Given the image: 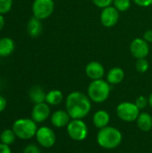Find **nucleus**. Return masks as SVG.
<instances>
[{"instance_id":"obj_26","label":"nucleus","mask_w":152,"mask_h":153,"mask_svg":"<svg viewBox=\"0 0 152 153\" xmlns=\"http://www.w3.org/2000/svg\"><path fill=\"white\" fill-rule=\"evenodd\" d=\"M91 1L96 6L102 8V9L105 7L110 6L114 2V0H91Z\"/></svg>"},{"instance_id":"obj_21","label":"nucleus","mask_w":152,"mask_h":153,"mask_svg":"<svg viewBox=\"0 0 152 153\" xmlns=\"http://www.w3.org/2000/svg\"><path fill=\"white\" fill-rule=\"evenodd\" d=\"M16 139V135L13 129H4L0 134V143L6 144V145H12Z\"/></svg>"},{"instance_id":"obj_15","label":"nucleus","mask_w":152,"mask_h":153,"mask_svg":"<svg viewBox=\"0 0 152 153\" xmlns=\"http://www.w3.org/2000/svg\"><path fill=\"white\" fill-rule=\"evenodd\" d=\"M92 122L97 128H99V129L104 128V127L108 126L110 122V115L108 114V111H106L104 109L98 110L93 115Z\"/></svg>"},{"instance_id":"obj_4","label":"nucleus","mask_w":152,"mask_h":153,"mask_svg":"<svg viewBox=\"0 0 152 153\" xmlns=\"http://www.w3.org/2000/svg\"><path fill=\"white\" fill-rule=\"evenodd\" d=\"M16 137L21 140H30L36 135L38 131L37 123L31 118H19L12 126Z\"/></svg>"},{"instance_id":"obj_25","label":"nucleus","mask_w":152,"mask_h":153,"mask_svg":"<svg viewBox=\"0 0 152 153\" xmlns=\"http://www.w3.org/2000/svg\"><path fill=\"white\" fill-rule=\"evenodd\" d=\"M135 105L137 106V108L142 110V109H144L148 105H149V100L144 97V96H139L136 100H135Z\"/></svg>"},{"instance_id":"obj_23","label":"nucleus","mask_w":152,"mask_h":153,"mask_svg":"<svg viewBox=\"0 0 152 153\" xmlns=\"http://www.w3.org/2000/svg\"><path fill=\"white\" fill-rule=\"evenodd\" d=\"M149 67H150L149 62L145 58H139V59H137L136 64H135V68H136V70L139 73H141V74L146 73L149 70Z\"/></svg>"},{"instance_id":"obj_9","label":"nucleus","mask_w":152,"mask_h":153,"mask_svg":"<svg viewBox=\"0 0 152 153\" xmlns=\"http://www.w3.org/2000/svg\"><path fill=\"white\" fill-rule=\"evenodd\" d=\"M130 51L133 56L136 59L145 58L150 53L149 43L143 38L134 39L130 45Z\"/></svg>"},{"instance_id":"obj_33","label":"nucleus","mask_w":152,"mask_h":153,"mask_svg":"<svg viewBox=\"0 0 152 153\" xmlns=\"http://www.w3.org/2000/svg\"><path fill=\"white\" fill-rule=\"evenodd\" d=\"M148 100H149V105H150V106L152 108V93L150 95V96H149Z\"/></svg>"},{"instance_id":"obj_12","label":"nucleus","mask_w":152,"mask_h":153,"mask_svg":"<svg viewBox=\"0 0 152 153\" xmlns=\"http://www.w3.org/2000/svg\"><path fill=\"white\" fill-rule=\"evenodd\" d=\"M85 73L86 75L92 81L99 80L102 79L105 74V68L99 62L91 61L86 65Z\"/></svg>"},{"instance_id":"obj_13","label":"nucleus","mask_w":152,"mask_h":153,"mask_svg":"<svg viewBox=\"0 0 152 153\" xmlns=\"http://www.w3.org/2000/svg\"><path fill=\"white\" fill-rule=\"evenodd\" d=\"M70 119L71 117L69 116L67 111L62 109L55 111L50 117L51 124L56 128H63L67 126V125L70 122Z\"/></svg>"},{"instance_id":"obj_32","label":"nucleus","mask_w":152,"mask_h":153,"mask_svg":"<svg viewBox=\"0 0 152 153\" xmlns=\"http://www.w3.org/2000/svg\"><path fill=\"white\" fill-rule=\"evenodd\" d=\"M4 24H5L4 17V15H3V14H1V13H0V31L4 29Z\"/></svg>"},{"instance_id":"obj_16","label":"nucleus","mask_w":152,"mask_h":153,"mask_svg":"<svg viewBox=\"0 0 152 153\" xmlns=\"http://www.w3.org/2000/svg\"><path fill=\"white\" fill-rule=\"evenodd\" d=\"M46 95L47 93L45 92L44 89L39 85H34L29 91V97L34 104L45 102Z\"/></svg>"},{"instance_id":"obj_24","label":"nucleus","mask_w":152,"mask_h":153,"mask_svg":"<svg viewBox=\"0 0 152 153\" xmlns=\"http://www.w3.org/2000/svg\"><path fill=\"white\" fill-rule=\"evenodd\" d=\"M13 6V0H0V13L5 14L10 12Z\"/></svg>"},{"instance_id":"obj_34","label":"nucleus","mask_w":152,"mask_h":153,"mask_svg":"<svg viewBox=\"0 0 152 153\" xmlns=\"http://www.w3.org/2000/svg\"><path fill=\"white\" fill-rule=\"evenodd\" d=\"M0 87H1V84H0Z\"/></svg>"},{"instance_id":"obj_30","label":"nucleus","mask_w":152,"mask_h":153,"mask_svg":"<svg viewBox=\"0 0 152 153\" xmlns=\"http://www.w3.org/2000/svg\"><path fill=\"white\" fill-rule=\"evenodd\" d=\"M143 39L148 42L151 43L152 42V30H148L144 32L143 34Z\"/></svg>"},{"instance_id":"obj_7","label":"nucleus","mask_w":152,"mask_h":153,"mask_svg":"<svg viewBox=\"0 0 152 153\" xmlns=\"http://www.w3.org/2000/svg\"><path fill=\"white\" fill-rule=\"evenodd\" d=\"M31 9L33 16L42 21L48 18L53 13L55 3L53 0H34Z\"/></svg>"},{"instance_id":"obj_6","label":"nucleus","mask_w":152,"mask_h":153,"mask_svg":"<svg viewBox=\"0 0 152 153\" xmlns=\"http://www.w3.org/2000/svg\"><path fill=\"white\" fill-rule=\"evenodd\" d=\"M66 131L71 139L82 142L88 136V126L82 119H73L66 126Z\"/></svg>"},{"instance_id":"obj_17","label":"nucleus","mask_w":152,"mask_h":153,"mask_svg":"<svg viewBox=\"0 0 152 153\" xmlns=\"http://www.w3.org/2000/svg\"><path fill=\"white\" fill-rule=\"evenodd\" d=\"M125 78V72L120 67L111 68L107 74V82L109 84H119Z\"/></svg>"},{"instance_id":"obj_8","label":"nucleus","mask_w":152,"mask_h":153,"mask_svg":"<svg viewBox=\"0 0 152 153\" xmlns=\"http://www.w3.org/2000/svg\"><path fill=\"white\" fill-rule=\"evenodd\" d=\"M36 140L38 143L46 149H49L53 147L56 141V136L55 132L47 126H41L38 128V131L36 133Z\"/></svg>"},{"instance_id":"obj_3","label":"nucleus","mask_w":152,"mask_h":153,"mask_svg":"<svg viewBox=\"0 0 152 153\" xmlns=\"http://www.w3.org/2000/svg\"><path fill=\"white\" fill-rule=\"evenodd\" d=\"M110 84L102 79L92 81L87 90L88 97L95 103L105 102L110 95Z\"/></svg>"},{"instance_id":"obj_1","label":"nucleus","mask_w":152,"mask_h":153,"mask_svg":"<svg viewBox=\"0 0 152 153\" xmlns=\"http://www.w3.org/2000/svg\"><path fill=\"white\" fill-rule=\"evenodd\" d=\"M65 109L72 119H82L91 110V100L81 91H73L66 97Z\"/></svg>"},{"instance_id":"obj_29","label":"nucleus","mask_w":152,"mask_h":153,"mask_svg":"<svg viewBox=\"0 0 152 153\" xmlns=\"http://www.w3.org/2000/svg\"><path fill=\"white\" fill-rule=\"evenodd\" d=\"M0 153H12V150L9 145L0 143Z\"/></svg>"},{"instance_id":"obj_27","label":"nucleus","mask_w":152,"mask_h":153,"mask_svg":"<svg viewBox=\"0 0 152 153\" xmlns=\"http://www.w3.org/2000/svg\"><path fill=\"white\" fill-rule=\"evenodd\" d=\"M22 153H41V151H40V149L37 145H35V144H29V145H27L24 148Z\"/></svg>"},{"instance_id":"obj_19","label":"nucleus","mask_w":152,"mask_h":153,"mask_svg":"<svg viewBox=\"0 0 152 153\" xmlns=\"http://www.w3.org/2000/svg\"><path fill=\"white\" fill-rule=\"evenodd\" d=\"M136 122L138 128L142 132H149L152 129V117L147 112L140 113Z\"/></svg>"},{"instance_id":"obj_22","label":"nucleus","mask_w":152,"mask_h":153,"mask_svg":"<svg viewBox=\"0 0 152 153\" xmlns=\"http://www.w3.org/2000/svg\"><path fill=\"white\" fill-rule=\"evenodd\" d=\"M113 4L119 12H125L131 7V0H114Z\"/></svg>"},{"instance_id":"obj_31","label":"nucleus","mask_w":152,"mask_h":153,"mask_svg":"<svg viewBox=\"0 0 152 153\" xmlns=\"http://www.w3.org/2000/svg\"><path fill=\"white\" fill-rule=\"evenodd\" d=\"M6 104H7L6 100H5L3 96H1V95H0V113H1V112H3V111L5 109V108H6Z\"/></svg>"},{"instance_id":"obj_14","label":"nucleus","mask_w":152,"mask_h":153,"mask_svg":"<svg viewBox=\"0 0 152 153\" xmlns=\"http://www.w3.org/2000/svg\"><path fill=\"white\" fill-rule=\"evenodd\" d=\"M42 30H43V25L41 20L36 18L35 16H32L29 20L26 27L28 35L31 38H38L41 34Z\"/></svg>"},{"instance_id":"obj_11","label":"nucleus","mask_w":152,"mask_h":153,"mask_svg":"<svg viewBox=\"0 0 152 153\" xmlns=\"http://www.w3.org/2000/svg\"><path fill=\"white\" fill-rule=\"evenodd\" d=\"M50 116V107L47 102L35 104L31 110V119L37 124L43 123Z\"/></svg>"},{"instance_id":"obj_28","label":"nucleus","mask_w":152,"mask_h":153,"mask_svg":"<svg viewBox=\"0 0 152 153\" xmlns=\"http://www.w3.org/2000/svg\"><path fill=\"white\" fill-rule=\"evenodd\" d=\"M137 5L142 7H148L152 4V0H133Z\"/></svg>"},{"instance_id":"obj_2","label":"nucleus","mask_w":152,"mask_h":153,"mask_svg":"<svg viewBox=\"0 0 152 153\" xmlns=\"http://www.w3.org/2000/svg\"><path fill=\"white\" fill-rule=\"evenodd\" d=\"M123 141L122 133L116 127L106 126L99 129L97 134L98 144L106 150H113L117 148Z\"/></svg>"},{"instance_id":"obj_18","label":"nucleus","mask_w":152,"mask_h":153,"mask_svg":"<svg viewBox=\"0 0 152 153\" xmlns=\"http://www.w3.org/2000/svg\"><path fill=\"white\" fill-rule=\"evenodd\" d=\"M15 48L13 39L9 37L0 39V57H6L10 56Z\"/></svg>"},{"instance_id":"obj_20","label":"nucleus","mask_w":152,"mask_h":153,"mask_svg":"<svg viewBox=\"0 0 152 153\" xmlns=\"http://www.w3.org/2000/svg\"><path fill=\"white\" fill-rule=\"evenodd\" d=\"M64 100L63 92L59 90H51L46 95V100L49 106H57Z\"/></svg>"},{"instance_id":"obj_10","label":"nucleus","mask_w":152,"mask_h":153,"mask_svg":"<svg viewBox=\"0 0 152 153\" xmlns=\"http://www.w3.org/2000/svg\"><path fill=\"white\" fill-rule=\"evenodd\" d=\"M119 20V11L114 6H108L102 9L100 13V22L104 27L111 28L115 26Z\"/></svg>"},{"instance_id":"obj_5","label":"nucleus","mask_w":152,"mask_h":153,"mask_svg":"<svg viewBox=\"0 0 152 153\" xmlns=\"http://www.w3.org/2000/svg\"><path fill=\"white\" fill-rule=\"evenodd\" d=\"M140 113V109L137 108L135 103L133 102L124 101L119 103L116 107L117 117L125 122L130 123L136 121Z\"/></svg>"}]
</instances>
